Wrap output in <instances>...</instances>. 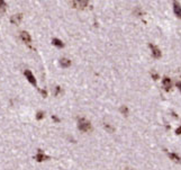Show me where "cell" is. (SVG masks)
I'll list each match as a JSON object with an SVG mask.
<instances>
[{
	"instance_id": "cell-1",
	"label": "cell",
	"mask_w": 181,
	"mask_h": 170,
	"mask_svg": "<svg viewBox=\"0 0 181 170\" xmlns=\"http://www.w3.org/2000/svg\"><path fill=\"white\" fill-rule=\"evenodd\" d=\"M70 6H72V8H77V9H86L89 6V1L87 0H73L70 1Z\"/></svg>"
},
{
	"instance_id": "cell-2",
	"label": "cell",
	"mask_w": 181,
	"mask_h": 170,
	"mask_svg": "<svg viewBox=\"0 0 181 170\" xmlns=\"http://www.w3.org/2000/svg\"><path fill=\"white\" fill-rule=\"evenodd\" d=\"M78 129L82 132H88L91 130V124L86 118H79L78 120Z\"/></svg>"
},
{
	"instance_id": "cell-3",
	"label": "cell",
	"mask_w": 181,
	"mask_h": 170,
	"mask_svg": "<svg viewBox=\"0 0 181 170\" xmlns=\"http://www.w3.org/2000/svg\"><path fill=\"white\" fill-rule=\"evenodd\" d=\"M149 46H150V49H151V51H152V56H153V58H155V59H160V58L162 56L161 50L159 49L158 46L152 44V43H150Z\"/></svg>"
},
{
	"instance_id": "cell-4",
	"label": "cell",
	"mask_w": 181,
	"mask_h": 170,
	"mask_svg": "<svg viewBox=\"0 0 181 170\" xmlns=\"http://www.w3.org/2000/svg\"><path fill=\"white\" fill-rule=\"evenodd\" d=\"M24 74H25L26 79H27L29 82L32 83L33 86H36V85H37V82H36V79H35L34 74L32 73V71H31V70H25V71H24Z\"/></svg>"
},
{
	"instance_id": "cell-5",
	"label": "cell",
	"mask_w": 181,
	"mask_h": 170,
	"mask_svg": "<svg viewBox=\"0 0 181 170\" xmlns=\"http://www.w3.org/2000/svg\"><path fill=\"white\" fill-rule=\"evenodd\" d=\"M22 19H23V14L13 15L11 18H10V23L14 24V25H19V24L22 23Z\"/></svg>"
},
{
	"instance_id": "cell-6",
	"label": "cell",
	"mask_w": 181,
	"mask_h": 170,
	"mask_svg": "<svg viewBox=\"0 0 181 170\" xmlns=\"http://www.w3.org/2000/svg\"><path fill=\"white\" fill-rule=\"evenodd\" d=\"M162 85H163V87H164V89H165V91H170V90H171L172 82L170 78L164 77V78L162 79Z\"/></svg>"
},
{
	"instance_id": "cell-7",
	"label": "cell",
	"mask_w": 181,
	"mask_h": 170,
	"mask_svg": "<svg viewBox=\"0 0 181 170\" xmlns=\"http://www.w3.org/2000/svg\"><path fill=\"white\" fill-rule=\"evenodd\" d=\"M48 159H50V157L46 156V154H44L42 152V150H38L37 154L35 156V160L38 161V162H43V161L48 160Z\"/></svg>"
},
{
	"instance_id": "cell-8",
	"label": "cell",
	"mask_w": 181,
	"mask_h": 170,
	"mask_svg": "<svg viewBox=\"0 0 181 170\" xmlns=\"http://www.w3.org/2000/svg\"><path fill=\"white\" fill-rule=\"evenodd\" d=\"M173 11L178 18L181 19V5L178 1H173Z\"/></svg>"
},
{
	"instance_id": "cell-9",
	"label": "cell",
	"mask_w": 181,
	"mask_h": 170,
	"mask_svg": "<svg viewBox=\"0 0 181 170\" xmlns=\"http://www.w3.org/2000/svg\"><path fill=\"white\" fill-rule=\"evenodd\" d=\"M20 38H22V41H23L24 43H26V44H29V43H31V41H32V37H31V35H29L27 32H25V31L20 33Z\"/></svg>"
},
{
	"instance_id": "cell-10",
	"label": "cell",
	"mask_w": 181,
	"mask_h": 170,
	"mask_svg": "<svg viewBox=\"0 0 181 170\" xmlns=\"http://www.w3.org/2000/svg\"><path fill=\"white\" fill-rule=\"evenodd\" d=\"M60 65L62 68H69L71 65V60L66 59V58H62L60 60Z\"/></svg>"
},
{
	"instance_id": "cell-11",
	"label": "cell",
	"mask_w": 181,
	"mask_h": 170,
	"mask_svg": "<svg viewBox=\"0 0 181 170\" xmlns=\"http://www.w3.org/2000/svg\"><path fill=\"white\" fill-rule=\"evenodd\" d=\"M168 156H169V158L171 159L172 161H174V162H177V163H180L181 162V158L177 153H173V152H171V153H168Z\"/></svg>"
},
{
	"instance_id": "cell-12",
	"label": "cell",
	"mask_w": 181,
	"mask_h": 170,
	"mask_svg": "<svg viewBox=\"0 0 181 170\" xmlns=\"http://www.w3.org/2000/svg\"><path fill=\"white\" fill-rule=\"evenodd\" d=\"M52 44L54 46H56V47H59V49L64 47V43L61 41V40H59V38H53V40H52Z\"/></svg>"
},
{
	"instance_id": "cell-13",
	"label": "cell",
	"mask_w": 181,
	"mask_h": 170,
	"mask_svg": "<svg viewBox=\"0 0 181 170\" xmlns=\"http://www.w3.org/2000/svg\"><path fill=\"white\" fill-rule=\"evenodd\" d=\"M104 129L106 130L108 133H114L115 132V127L109 123H104Z\"/></svg>"
},
{
	"instance_id": "cell-14",
	"label": "cell",
	"mask_w": 181,
	"mask_h": 170,
	"mask_svg": "<svg viewBox=\"0 0 181 170\" xmlns=\"http://www.w3.org/2000/svg\"><path fill=\"white\" fill-rule=\"evenodd\" d=\"M119 112L121 113V115L124 116H128V107L127 106H121V108H119Z\"/></svg>"
},
{
	"instance_id": "cell-15",
	"label": "cell",
	"mask_w": 181,
	"mask_h": 170,
	"mask_svg": "<svg viewBox=\"0 0 181 170\" xmlns=\"http://www.w3.org/2000/svg\"><path fill=\"white\" fill-rule=\"evenodd\" d=\"M133 13H134V15H136V16H142V15L144 14L143 10L141 9V7H136Z\"/></svg>"
},
{
	"instance_id": "cell-16",
	"label": "cell",
	"mask_w": 181,
	"mask_h": 170,
	"mask_svg": "<svg viewBox=\"0 0 181 170\" xmlns=\"http://www.w3.org/2000/svg\"><path fill=\"white\" fill-rule=\"evenodd\" d=\"M62 92H63V90H62V88H61L60 86H56V87L54 88V95H55V96H59Z\"/></svg>"
},
{
	"instance_id": "cell-17",
	"label": "cell",
	"mask_w": 181,
	"mask_h": 170,
	"mask_svg": "<svg viewBox=\"0 0 181 170\" xmlns=\"http://www.w3.org/2000/svg\"><path fill=\"white\" fill-rule=\"evenodd\" d=\"M44 116H45V113L42 112V110H39V112H37V114H36V120H38V121L43 120Z\"/></svg>"
},
{
	"instance_id": "cell-18",
	"label": "cell",
	"mask_w": 181,
	"mask_h": 170,
	"mask_svg": "<svg viewBox=\"0 0 181 170\" xmlns=\"http://www.w3.org/2000/svg\"><path fill=\"white\" fill-rule=\"evenodd\" d=\"M6 7H7V4H6V1H4V0H0V9L5 10Z\"/></svg>"
},
{
	"instance_id": "cell-19",
	"label": "cell",
	"mask_w": 181,
	"mask_h": 170,
	"mask_svg": "<svg viewBox=\"0 0 181 170\" xmlns=\"http://www.w3.org/2000/svg\"><path fill=\"white\" fill-rule=\"evenodd\" d=\"M151 76H152V79H154V80H158L159 79V74L154 71V70H152L151 71Z\"/></svg>"
},
{
	"instance_id": "cell-20",
	"label": "cell",
	"mask_w": 181,
	"mask_h": 170,
	"mask_svg": "<svg viewBox=\"0 0 181 170\" xmlns=\"http://www.w3.org/2000/svg\"><path fill=\"white\" fill-rule=\"evenodd\" d=\"M52 120H53V121H55V122H60V118H59L57 116H55V115H53V116H52Z\"/></svg>"
},
{
	"instance_id": "cell-21",
	"label": "cell",
	"mask_w": 181,
	"mask_h": 170,
	"mask_svg": "<svg viewBox=\"0 0 181 170\" xmlns=\"http://www.w3.org/2000/svg\"><path fill=\"white\" fill-rule=\"evenodd\" d=\"M176 134H177V135H180V134H181V126L176 130Z\"/></svg>"
},
{
	"instance_id": "cell-22",
	"label": "cell",
	"mask_w": 181,
	"mask_h": 170,
	"mask_svg": "<svg viewBox=\"0 0 181 170\" xmlns=\"http://www.w3.org/2000/svg\"><path fill=\"white\" fill-rule=\"evenodd\" d=\"M39 91H41V94L43 95V97H46V96H47V92L45 91V90H42V89H41Z\"/></svg>"
},
{
	"instance_id": "cell-23",
	"label": "cell",
	"mask_w": 181,
	"mask_h": 170,
	"mask_svg": "<svg viewBox=\"0 0 181 170\" xmlns=\"http://www.w3.org/2000/svg\"><path fill=\"white\" fill-rule=\"evenodd\" d=\"M176 85H177V87L179 88V90L181 91V82H180V81H178V82H177Z\"/></svg>"
},
{
	"instance_id": "cell-24",
	"label": "cell",
	"mask_w": 181,
	"mask_h": 170,
	"mask_svg": "<svg viewBox=\"0 0 181 170\" xmlns=\"http://www.w3.org/2000/svg\"><path fill=\"white\" fill-rule=\"evenodd\" d=\"M124 170H132V169H130V168H125Z\"/></svg>"
}]
</instances>
